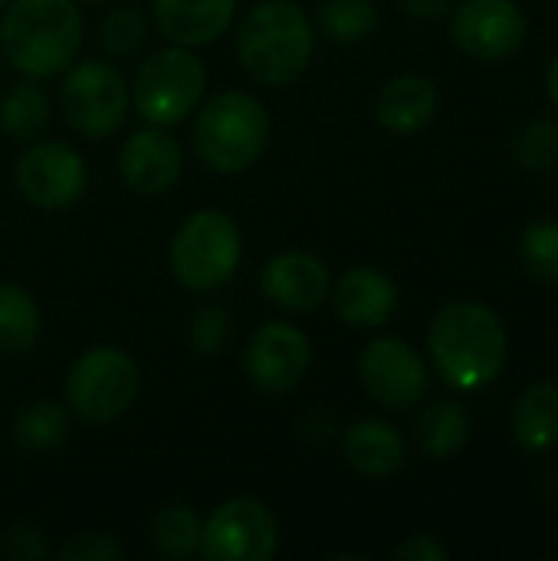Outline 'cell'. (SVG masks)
<instances>
[{
  "instance_id": "cell-1",
  "label": "cell",
  "mask_w": 558,
  "mask_h": 561,
  "mask_svg": "<svg viewBox=\"0 0 558 561\" xmlns=\"http://www.w3.org/2000/svg\"><path fill=\"white\" fill-rule=\"evenodd\" d=\"M428 352L444 385L457 391H480L493 385L506 368L510 335L490 306L457 299L431 319Z\"/></svg>"
},
{
  "instance_id": "cell-2",
  "label": "cell",
  "mask_w": 558,
  "mask_h": 561,
  "mask_svg": "<svg viewBox=\"0 0 558 561\" xmlns=\"http://www.w3.org/2000/svg\"><path fill=\"white\" fill-rule=\"evenodd\" d=\"M82 49V10L76 0H10L0 20V53L30 76L66 72Z\"/></svg>"
},
{
  "instance_id": "cell-3",
  "label": "cell",
  "mask_w": 558,
  "mask_h": 561,
  "mask_svg": "<svg viewBox=\"0 0 558 561\" xmlns=\"http://www.w3.org/2000/svg\"><path fill=\"white\" fill-rule=\"evenodd\" d=\"M312 20L296 0H260L237 26V56L247 76L280 89L296 82L312 62Z\"/></svg>"
},
{
  "instance_id": "cell-4",
  "label": "cell",
  "mask_w": 558,
  "mask_h": 561,
  "mask_svg": "<svg viewBox=\"0 0 558 561\" xmlns=\"http://www.w3.org/2000/svg\"><path fill=\"white\" fill-rule=\"evenodd\" d=\"M191 141L210 171L240 174L266 151L270 112L257 95L227 89L201 108L191 128Z\"/></svg>"
},
{
  "instance_id": "cell-5",
  "label": "cell",
  "mask_w": 558,
  "mask_h": 561,
  "mask_svg": "<svg viewBox=\"0 0 558 561\" xmlns=\"http://www.w3.org/2000/svg\"><path fill=\"white\" fill-rule=\"evenodd\" d=\"M240 230L224 210L191 214L171 240V273L191 293H214L234 279L240 266Z\"/></svg>"
},
{
  "instance_id": "cell-6",
  "label": "cell",
  "mask_w": 558,
  "mask_h": 561,
  "mask_svg": "<svg viewBox=\"0 0 558 561\" xmlns=\"http://www.w3.org/2000/svg\"><path fill=\"white\" fill-rule=\"evenodd\" d=\"M207 89V69L191 53V46H168L151 53L135 72V112L148 125L184 122Z\"/></svg>"
},
{
  "instance_id": "cell-7",
  "label": "cell",
  "mask_w": 558,
  "mask_h": 561,
  "mask_svg": "<svg viewBox=\"0 0 558 561\" xmlns=\"http://www.w3.org/2000/svg\"><path fill=\"white\" fill-rule=\"evenodd\" d=\"M138 385V365L128 352L115 345H95L72 362L66 398L82 421L112 424L135 404Z\"/></svg>"
},
{
  "instance_id": "cell-8",
  "label": "cell",
  "mask_w": 558,
  "mask_h": 561,
  "mask_svg": "<svg viewBox=\"0 0 558 561\" xmlns=\"http://www.w3.org/2000/svg\"><path fill=\"white\" fill-rule=\"evenodd\" d=\"M132 105L125 76L102 62V59H82L66 69L62 89H59V112L66 125L86 138H105L118 131Z\"/></svg>"
},
{
  "instance_id": "cell-9",
  "label": "cell",
  "mask_w": 558,
  "mask_h": 561,
  "mask_svg": "<svg viewBox=\"0 0 558 561\" xmlns=\"http://www.w3.org/2000/svg\"><path fill=\"white\" fill-rule=\"evenodd\" d=\"M280 549V526L273 513L253 500L237 496L220 503L201 523V556L207 561H270Z\"/></svg>"
},
{
  "instance_id": "cell-10",
  "label": "cell",
  "mask_w": 558,
  "mask_h": 561,
  "mask_svg": "<svg viewBox=\"0 0 558 561\" xmlns=\"http://www.w3.org/2000/svg\"><path fill=\"white\" fill-rule=\"evenodd\" d=\"M358 375L375 404L385 411H411L428 394V365L414 345L395 335L372 339L362 348Z\"/></svg>"
},
{
  "instance_id": "cell-11",
  "label": "cell",
  "mask_w": 558,
  "mask_h": 561,
  "mask_svg": "<svg viewBox=\"0 0 558 561\" xmlns=\"http://www.w3.org/2000/svg\"><path fill=\"white\" fill-rule=\"evenodd\" d=\"M529 23L516 0H464L451 16V36L460 53L480 62L513 56L526 43Z\"/></svg>"
},
{
  "instance_id": "cell-12",
  "label": "cell",
  "mask_w": 558,
  "mask_h": 561,
  "mask_svg": "<svg viewBox=\"0 0 558 561\" xmlns=\"http://www.w3.org/2000/svg\"><path fill=\"white\" fill-rule=\"evenodd\" d=\"M86 184L89 171L82 154L62 141H36L16 161V191L43 210L76 204L86 194Z\"/></svg>"
},
{
  "instance_id": "cell-13",
  "label": "cell",
  "mask_w": 558,
  "mask_h": 561,
  "mask_svg": "<svg viewBox=\"0 0 558 561\" xmlns=\"http://www.w3.org/2000/svg\"><path fill=\"white\" fill-rule=\"evenodd\" d=\"M309 365H312V345L306 332L289 322L260 325L243 355L247 378L253 381V388L266 394H286L299 388Z\"/></svg>"
},
{
  "instance_id": "cell-14",
  "label": "cell",
  "mask_w": 558,
  "mask_h": 561,
  "mask_svg": "<svg viewBox=\"0 0 558 561\" xmlns=\"http://www.w3.org/2000/svg\"><path fill=\"white\" fill-rule=\"evenodd\" d=\"M263 296L286 312H312L329 299V266L309 250H283L266 260L260 273Z\"/></svg>"
},
{
  "instance_id": "cell-15",
  "label": "cell",
  "mask_w": 558,
  "mask_h": 561,
  "mask_svg": "<svg viewBox=\"0 0 558 561\" xmlns=\"http://www.w3.org/2000/svg\"><path fill=\"white\" fill-rule=\"evenodd\" d=\"M122 181L145 197L171 191L181 178V145L164 125H148L125 138L118 151Z\"/></svg>"
},
{
  "instance_id": "cell-16",
  "label": "cell",
  "mask_w": 558,
  "mask_h": 561,
  "mask_svg": "<svg viewBox=\"0 0 558 561\" xmlns=\"http://www.w3.org/2000/svg\"><path fill=\"white\" fill-rule=\"evenodd\" d=\"M335 312L352 329H378L398 309V286L378 266H352L332 289Z\"/></svg>"
},
{
  "instance_id": "cell-17",
  "label": "cell",
  "mask_w": 558,
  "mask_h": 561,
  "mask_svg": "<svg viewBox=\"0 0 558 561\" xmlns=\"http://www.w3.org/2000/svg\"><path fill=\"white\" fill-rule=\"evenodd\" d=\"M237 0H155V26L174 46H204L227 33Z\"/></svg>"
},
{
  "instance_id": "cell-18",
  "label": "cell",
  "mask_w": 558,
  "mask_h": 561,
  "mask_svg": "<svg viewBox=\"0 0 558 561\" xmlns=\"http://www.w3.org/2000/svg\"><path fill=\"white\" fill-rule=\"evenodd\" d=\"M375 122L391 135H414L437 115V85L428 76H395L375 95Z\"/></svg>"
},
{
  "instance_id": "cell-19",
  "label": "cell",
  "mask_w": 558,
  "mask_h": 561,
  "mask_svg": "<svg viewBox=\"0 0 558 561\" xmlns=\"http://www.w3.org/2000/svg\"><path fill=\"white\" fill-rule=\"evenodd\" d=\"M342 454L355 473L372 477V480H385L405 467L408 444L398 434V427H391L385 421H358L345 431Z\"/></svg>"
},
{
  "instance_id": "cell-20",
  "label": "cell",
  "mask_w": 558,
  "mask_h": 561,
  "mask_svg": "<svg viewBox=\"0 0 558 561\" xmlns=\"http://www.w3.org/2000/svg\"><path fill=\"white\" fill-rule=\"evenodd\" d=\"M513 424V440L526 454H546L558 444V385L553 381H536L529 385L510 414Z\"/></svg>"
},
{
  "instance_id": "cell-21",
  "label": "cell",
  "mask_w": 558,
  "mask_h": 561,
  "mask_svg": "<svg viewBox=\"0 0 558 561\" xmlns=\"http://www.w3.org/2000/svg\"><path fill=\"white\" fill-rule=\"evenodd\" d=\"M49 125V95L36 79H20L0 95V131L20 145L36 141Z\"/></svg>"
},
{
  "instance_id": "cell-22",
  "label": "cell",
  "mask_w": 558,
  "mask_h": 561,
  "mask_svg": "<svg viewBox=\"0 0 558 561\" xmlns=\"http://www.w3.org/2000/svg\"><path fill=\"white\" fill-rule=\"evenodd\" d=\"M470 431H474V421L467 408L457 401H437L424 408L414 424L421 450L434 460H451L454 454H460L464 444L470 440Z\"/></svg>"
},
{
  "instance_id": "cell-23",
  "label": "cell",
  "mask_w": 558,
  "mask_h": 561,
  "mask_svg": "<svg viewBox=\"0 0 558 561\" xmlns=\"http://www.w3.org/2000/svg\"><path fill=\"white\" fill-rule=\"evenodd\" d=\"M69 437V414L62 404L39 398L20 408L13 417V440L23 454H49Z\"/></svg>"
},
{
  "instance_id": "cell-24",
  "label": "cell",
  "mask_w": 558,
  "mask_h": 561,
  "mask_svg": "<svg viewBox=\"0 0 558 561\" xmlns=\"http://www.w3.org/2000/svg\"><path fill=\"white\" fill-rule=\"evenodd\" d=\"M39 339L36 299L13 283H0V352L26 355Z\"/></svg>"
},
{
  "instance_id": "cell-25",
  "label": "cell",
  "mask_w": 558,
  "mask_h": 561,
  "mask_svg": "<svg viewBox=\"0 0 558 561\" xmlns=\"http://www.w3.org/2000/svg\"><path fill=\"white\" fill-rule=\"evenodd\" d=\"M316 23L326 39L352 46L372 36V30L378 26V7L375 0H322L316 10Z\"/></svg>"
},
{
  "instance_id": "cell-26",
  "label": "cell",
  "mask_w": 558,
  "mask_h": 561,
  "mask_svg": "<svg viewBox=\"0 0 558 561\" xmlns=\"http://www.w3.org/2000/svg\"><path fill=\"white\" fill-rule=\"evenodd\" d=\"M151 549L161 559L184 561L191 559L201 549V519L194 516V510L187 506H168L158 510L148 529Z\"/></svg>"
},
{
  "instance_id": "cell-27",
  "label": "cell",
  "mask_w": 558,
  "mask_h": 561,
  "mask_svg": "<svg viewBox=\"0 0 558 561\" xmlns=\"http://www.w3.org/2000/svg\"><path fill=\"white\" fill-rule=\"evenodd\" d=\"M148 39V20L138 7H115L99 20V49L109 53L112 59H128L135 56Z\"/></svg>"
},
{
  "instance_id": "cell-28",
  "label": "cell",
  "mask_w": 558,
  "mask_h": 561,
  "mask_svg": "<svg viewBox=\"0 0 558 561\" xmlns=\"http://www.w3.org/2000/svg\"><path fill=\"white\" fill-rule=\"evenodd\" d=\"M513 158L520 161V168L533 171V174H546L558 168V122L549 115H539L533 122H526L520 128V135L513 138Z\"/></svg>"
},
{
  "instance_id": "cell-29",
  "label": "cell",
  "mask_w": 558,
  "mask_h": 561,
  "mask_svg": "<svg viewBox=\"0 0 558 561\" xmlns=\"http://www.w3.org/2000/svg\"><path fill=\"white\" fill-rule=\"evenodd\" d=\"M520 260L526 273L539 283H558V220H533L520 243Z\"/></svg>"
},
{
  "instance_id": "cell-30",
  "label": "cell",
  "mask_w": 558,
  "mask_h": 561,
  "mask_svg": "<svg viewBox=\"0 0 558 561\" xmlns=\"http://www.w3.org/2000/svg\"><path fill=\"white\" fill-rule=\"evenodd\" d=\"M187 342L201 358L224 355L234 342V316L217 302L197 306L191 312V322H187Z\"/></svg>"
},
{
  "instance_id": "cell-31",
  "label": "cell",
  "mask_w": 558,
  "mask_h": 561,
  "mask_svg": "<svg viewBox=\"0 0 558 561\" xmlns=\"http://www.w3.org/2000/svg\"><path fill=\"white\" fill-rule=\"evenodd\" d=\"M59 561H122L125 559V549L115 536L109 533H79L72 536L59 552Z\"/></svg>"
},
{
  "instance_id": "cell-32",
  "label": "cell",
  "mask_w": 558,
  "mask_h": 561,
  "mask_svg": "<svg viewBox=\"0 0 558 561\" xmlns=\"http://www.w3.org/2000/svg\"><path fill=\"white\" fill-rule=\"evenodd\" d=\"M3 556L10 561H43L49 556V546H46V536L33 526H13L7 536H3Z\"/></svg>"
},
{
  "instance_id": "cell-33",
  "label": "cell",
  "mask_w": 558,
  "mask_h": 561,
  "mask_svg": "<svg viewBox=\"0 0 558 561\" xmlns=\"http://www.w3.org/2000/svg\"><path fill=\"white\" fill-rule=\"evenodd\" d=\"M395 559L401 561H447L451 559V552H447V546H441L434 536H408L395 552H391Z\"/></svg>"
},
{
  "instance_id": "cell-34",
  "label": "cell",
  "mask_w": 558,
  "mask_h": 561,
  "mask_svg": "<svg viewBox=\"0 0 558 561\" xmlns=\"http://www.w3.org/2000/svg\"><path fill=\"white\" fill-rule=\"evenodd\" d=\"M405 13L424 23H437L454 10V0H401Z\"/></svg>"
},
{
  "instance_id": "cell-35",
  "label": "cell",
  "mask_w": 558,
  "mask_h": 561,
  "mask_svg": "<svg viewBox=\"0 0 558 561\" xmlns=\"http://www.w3.org/2000/svg\"><path fill=\"white\" fill-rule=\"evenodd\" d=\"M546 92H549V102H553V108L558 112V53L553 56L549 69H546Z\"/></svg>"
},
{
  "instance_id": "cell-36",
  "label": "cell",
  "mask_w": 558,
  "mask_h": 561,
  "mask_svg": "<svg viewBox=\"0 0 558 561\" xmlns=\"http://www.w3.org/2000/svg\"><path fill=\"white\" fill-rule=\"evenodd\" d=\"M76 3H92V7H99V3H109V0H76Z\"/></svg>"
},
{
  "instance_id": "cell-37",
  "label": "cell",
  "mask_w": 558,
  "mask_h": 561,
  "mask_svg": "<svg viewBox=\"0 0 558 561\" xmlns=\"http://www.w3.org/2000/svg\"><path fill=\"white\" fill-rule=\"evenodd\" d=\"M7 3H10V0H0V10H3V7H7Z\"/></svg>"
},
{
  "instance_id": "cell-38",
  "label": "cell",
  "mask_w": 558,
  "mask_h": 561,
  "mask_svg": "<svg viewBox=\"0 0 558 561\" xmlns=\"http://www.w3.org/2000/svg\"><path fill=\"white\" fill-rule=\"evenodd\" d=\"M0 69H3V53H0Z\"/></svg>"
}]
</instances>
